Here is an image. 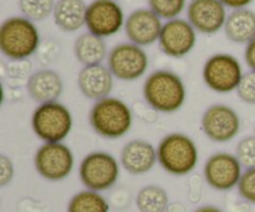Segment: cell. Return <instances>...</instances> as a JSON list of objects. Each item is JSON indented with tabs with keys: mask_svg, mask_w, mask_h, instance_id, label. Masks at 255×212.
I'll return each mask as SVG.
<instances>
[{
	"mask_svg": "<svg viewBox=\"0 0 255 212\" xmlns=\"http://www.w3.org/2000/svg\"><path fill=\"white\" fill-rule=\"evenodd\" d=\"M134 204L139 212H167L169 196L162 186L151 184L139 189Z\"/></svg>",
	"mask_w": 255,
	"mask_h": 212,
	"instance_id": "7402d4cb",
	"label": "cell"
},
{
	"mask_svg": "<svg viewBox=\"0 0 255 212\" xmlns=\"http://www.w3.org/2000/svg\"><path fill=\"white\" fill-rule=\"evenodd\" d=\"M41 45L39 29L22 15L10 16L0 25V51L9 61L29 60Z\"/></svg>",
	"mask_w": 255,
	"mask_h": 212,
	"instance_id": "3957f363",
	"label": "cell"
},
{
	"mask_svg": "<svg viewBox=\"0 0 255 212\" xmlns=\"http://www.w3.org/2000/svg\"><path fill=\"white\" fill-rule=\"evenodd\" d=\"M31 129L44 143H59L70 136L74 127L71 111L61 102L37 104L31 114Z\"/></svg>",
	"mask_w": 255,
	"mask_h": 212,
	"instance_id": "5b68a950",
	"label": "cell"
},
{
	"mask_svg": "<svg viewBox=\"0 0 255 212\" xmlns=\"http://www.w3.org/2000/svg\"><path fill=\"white\" fill-rule=\"evenodd\" d=\"M204 180L203 175L199 174H192L189 176L188 181V200L189 203L197 205L201 203L202 198H203V188H204Z\"/></svg>",
	"mask_w": 255,
	"mask_h": 212,
	"instance_id": "f546056e",
	"label": "cell"
},
{
	"mask_svg": "<svg viewBox=\"0 0 255 212\" xmlns=\"http://www.w3.org/2000/svg\"><path fill=\"white\" fill-rule=\"evenodd\" d=\"M223 31L233 44H249L255 37V11L249 7L232 10L227 16Z\"/></svg>",
	"mask_w": 255,
	"mask_h": 212,
	"instance_id": "ffe728a7",
	"label": "cell"
},
{
	"mask_svg": "<svg viewBox=\"0 0 255 212\" xmlns=\"http://www.w3.org/2000/svg\"><path fill=\"white\" fill-rule=\"evenodd\" d=\"M87 4L85 0H56L52 19L64 32H76L86 26Z\"/></svg>",
	"mask_w": 255,
	"mask_h": 212,
	"instance_id": "d6986e66",
	"label": "cell"
},
{
	"mask_svg": "<svg viewBox=\"0 0 255 212\" xmlns=\"http://www.w3.org/2000/svg\"><path fill=\"white\" fill-rule=\"evenodd\" d=\"M15 176V165L6 155H0V188H6Z\"/></svg>",
	"mask_w": 255,
	"mask_h": 212,
	"instance_id": "1f68e13d",
	"label": "cell"
},
{
	"mask_svg": "<svg viewBox=\"0 0 255 212\" xmlns=\"http://www.w3.org/2000/svg\"><path fill=\"white\" fill-rule=\"evenodd\" d=\"M201 128L204 136L214 143H229L239 136L242 119L233 107L216 103L204 111L201 119Z\"/></svg>",
	"mask_w": 255,
	"mask_h": 212,
	"instance_id": "30bf717a",
	"label": "cell"
},
{
	"mask_svg": "<svg viewBox=\"0 0 255 212\" xmlns=\"http://www.w3.org/2000/svg\"><path fill=\"white\" fill-rule=\"evenodd\" d=\"M197 45V30L187 19L176 17L163 22L158 39L159 50L172 59L191 54Z\"/></svg>",
	"mask_w": 255,
	"mask_h": 212,
	"instance_id": "4fadbf2b",
	"label": "cell"
},
{
	"mask_svg": "<svg viewBox=\"0 0 255 212\" xmlns=\"http://www.w3.org/2000/svg\"><path fill=\"white\" fill-rule=\"evenodd\" d=\"M148 7L162 20L176 19L187 9V0H147Z\"/></svg>",
	"mask_w": 255,
	"mask_h": 212,
	"instance_id": "d4e9b609",
	"label": "cell"
},
{
	"mask_svg": "<svg viewBox=\"0 0 255 212\" xmlns=\"http://www.w3.org/2000/svg\"><path fill=\"white\" fill-rule=\"evenodd\" d=\"M109 52L105 39L89 31L79 35L74 42V55L82 66L102 64Z\"/></svg>",
	"mask_w": 255,
	"mask_h": 212,
	"instance_id": "44dd1931",
	"label": "cell"
},
{
	"mask_svg": "<svg viewBox=\"0 0 255 212\" xmlns=\"http://www.w3.org/2000/svg\"><path fill=\"white\" fill-rule=\"evenodd\" d=\"M116 1H120V0H116Z\"/></svg>",
	"mask_w": 255,
	"mask_h": 212,
	"instance_id": "74e56055",
	"label": "cell"
},
{
	"mask_svg": "<svg viewBox=\"0 0 255 212\" xmlns=\"http://www.w3.org/2000/svg\"><path fill=\"white\" fill-rule=\"evenodd\" d=\"M158 164L173 176L189 175L197 168L199 149L189 136L179 132L169 133L157 145Z\"/></svg>",
	"mask_w": 255,
	"mask_h": 212,
	"instance_id": "277c9868",
	"label": "cell"
},
{
	"mask_svg": "<svg viewBox=\"0 0 255 212\" xmlns=\"http://www.w3.org/2000/svg\"><path fill=\"white\" fill-rule=\"evenodd\" d=\"M2 71L12 79H25L27 81L31 76L32 64L30 60H17V61H9V64L2 62Z\"/></svg>",
	"mask_w": 255,
	"mask_h": 212,
	"instance_id": "83f0119b",
	"label": "cell"
},
{
	"mask_svg": "<svg viewBox=\"0 0 255 212\" xmlns=\"http://www.w3.org/2000/svg\"><path fill=\"white\" fill-rule=\"evenodd\" d=\"M167 212H187V209L183 204L173 203V204H169L168 209H167Z\"/></svg>",
	"mask_w": 255,
	"mask_h": 212,
	"instance_id": "d590c367",
	"label": "cell"
},
{
	"mask_svg": "<svg viewBox=\"0 0 255 212\" xmlns=\"http://www.w3.org/2000/svg\"><path fill=\"white\" fill-rule=\"evenodd\" d=\"M243 169L236 154L217 151L204 163L203 178L207 185L213 190L231 191L238 186Z\"/></svg>",
	"mask_w": 255,
	"mask_h": 212,
	"instance_id": "8fae6325",
	"label": "cell"
},
{
	"mask_svg": "<svg viewBox=\"0 0 255 212\" xmlns=\"http://www.w3.org/2000/svg\"><path fill=\"white\" fill-rule=\"evenodd\" d=\"M115 77L105 65L84 66L77 73V88L85 98L97 102L111 96Z\"/></svg>",
	"mask_w": 255,
	"mask_h": 212,
	"instance_id": "e0dca14e",
	"label": "cell"
},
{
	"mask_svg": "<svg viewBox=\"0 0 255 212\" xmlns=\"http://www.w3.org/2000/svg\"><path fill=\"white\" fill-rule=\"evenodd\" d=\"M92 131L104 139H120L133 126V109L125 101L109 96L94 102L89 113Z\"/></svg>",
	"mask_w": 255,
	"mask_h": 212,
	"instance_id": "7a4b0ae2",
	"label": "cell"
},
{
	"mask_svg": "<svg viewBox=\"0 0 255 212\" xmlns=\"http://www.w3.org/2000/svg\"><path fill=\"white\" fill-rule=\"evenodd\" d=\"M186 10L187 20L203 35H214L223 30L228 16L221 0H189Z\"/></svg>",
	"mask_w": 255,
	"mask_h": 212,
	"instance_id": "5bb4252c",
	"label": "cell"
},
{
	"mask_svg": "<svg viewBox=\"0 0 255 212\" xmlns=\"http://www.w3.org/2000/svg\"><path fill=\"white\" fill-rule=\"evenodd\" d=\"M149 59L143 47L132 42H121L110 50L107 67L115 78L124 82L137 81L146 74Z\"/></svg>",
	"mask_w": 255,
	"mask_h": 212,
	"instance_id": "9c48e42d",
	"label": "cell"
},
{
	"mask_svg": "<svg viewBox=\"0 0 255 212\" xmlns=\"http://www.w3.org/2000/svg\"><path fill=\"white\" fill-rule=\"evenodd\" d=\"M244 61L251 71L255 72V37L249 44L246 45L244 49Z\"/></svg>",
	"mask_w": 255,
	"mask_h": 212,
	"instance_id": "d6a6232c",
	"label": "cell"
},
{
	"mask_svg": "<svg viewBox=\"0 0 255 212\" xmlns=\"http://www.w3.org/2000/svg\"><path fill=\"white\" fill-rule=\"evenodd\" d=\"M254 134H255V124H254Z\"/></svg>",
	"mask_w": 255,
	"mask_h": 212,
	"instance_id": "8d00e7d4",
	"label": "cell"
},
{
	"mask_svg": "<svg viewBox=\"0 0 255 212\" xmlns=\"http://www.w3.org/2000/svg\"><path fill=\"white\" fill-rule=\"evenodd\" d=\"M36 54L39 56V61L42 65H50L59 56L60 47L57 42L52 41V40H47V41L41 42Z\"/></svg>",
	"mask_w": 255,
	"mask_h": 212,
	"instance_id": "4dcf8cb0",
	"label": "cell"
},
{
	"mask_svg": "<svg viewBox=\"0 0 255 212\" xmlns=\"http://www.w3.org/2000/svg\"><path fill=\"white\" fill-rule=\"evenodd\" d=\"M226 7H229L232 10L237 9H244V7H248L254 0H221Z\"/></svg>",
	"mask_w": 255,
	"mask_h": 212,
	"instance_id": "836d02e7",
	"label": "cell"
},
{
	"mask_svg": "<svg viewBox=\"0 0 255 212\" xmlns=\"http://www.w3.org/2000/svg\"><path fill=\"white\" fill-rule=\"evenodd\" d=\"M237 96L243 103L255 106V72L249 71L244 73L238 88Z\"/></svg>",
	"mask_w": 255,
	"mask_h": 212,
	"instance_id": "f1b7e54d",
	"label": "cell"
},
{
	"mask_svg": "<svg viewBox=\"0 0 255 212\" xmlns=\"http://www.w3.org/2000/svg\"><path fill=\"white\" fill-rule=\"evenodd\" d=\"M244 76L241 61L226 52L212 55L202 69V78L211 91L219 94L236 92Z\"/></svg>",
	"mask_w": 255,
	"mask_h": 212,
	"instance_id": "52a82bcc",
	"label": "cell"
},
{
	"mask_svg": "<svg viewBox=\"0 0 255 212\" xmlns=\"http://www.w3.org/2000/svg\"><path fill=\"white\" fill-rule=\"evenodd\" d=\"M163 22L149 7L133 10L125 21V34L129 42L141 47L151 46L158 42Z\"/></svg>",
	"mask_w": 255,
	"mask_h": 212,
	"instance_id": "9a60e30c",
	"label": "cell"
},
{
	"mask_svg": "<svg viewBox=\"0 0 255 212\" xmlns=\"http://www.w3.org/2000/svg\"><path fill=\"white\" fill-rule=\"evenodd\" d=\"M120 163L131 175H144L158 163L157 148L144 139H132L122 146Z\"/></svg>",
	"mask_w": 255,
	"mask_h": 212,
	"instance_id": "2e32d148",
	"label": "cell"
},
{
	"mask_svg": "<svg viewBox=\"0 0 255 212\" xmlns=\"http://www.w3.org/2000/svg\"><path fill=\"white\" fill-rule=\"evenodd\" d=\"M26 92L37 104L56 102L64 92V81L55 70H37L27 78Z\"/></svg>",
	"mask_w": 255,
	"mask_h": 212,
	"instance_id": "ac0fdd59",
	"label": "cell"
},
{
	"mask_svg": "<svg viewBox=\"0 0 255 212\" xmlns=\"http://www.w3.org/2000/svg\"><path fill=\"white\" fill-rule=\"evenodd\" d=\"M125 12L116 0H92L87 5V31L106 39L119 34L125 26Z\"/></svg>",
	"mask_w": 255,
	"mask_h": 212,
	"instance_id": "7c38bea8",
	"label": "cell"
},
{
	"mask_svg": "<svg viewBox=\"0 0 255 212\" xmlns=\"http://www.w3.org/2000/svg\"><path fill=\"white\" fill-rule=\"evenodd\" d=\"M121 163L105 150H95L84 156L79 166V178L85 189L104 193L117 184Z\"/></svg>",
	"mask_w": 255,
	"mask_h": 212,
	"instance_id": "8992f818",
	"label": "cell"
},
{
	"mask_svg": "<svg viewBox=\"0 0 255 212\" xmlns=\"http://www.w3.org/2000/svg\"><path fill=\"white\" fill-rule=\"evenodd\" d=\"M193 212H224V211L214 205H203V206H199V208H197Z\"/></svg>",
	"mask_w": 255,
	"mask_h": 212,
	"instance_id": "e575fe53",
	"label": "cell"
},
{
	"mask_svg": "<svg viewBox=\"0 0 255 212\" xmlns=\"http://www.w3.org/2000/svg\"><path fill=\"white\" fill-rule=\"evenodd\" d=\"M110 201L101 193L85 189L70 199L66 212H110Z\"/></svg>",
	"mask_w": 255,
	"mask_h": 212,
	"instance_id": "603a6c76",
	"label": "cell"
},
{
	"mask_svg": "<svg viewBox=\"0 0 255 212\" xmlns=\"http://www.w3.org/2000/svg\"><path fill=\"white\" fill-rule=\"evenodd\" d=\"M34 166L45 180L62 181L71 175L75 168L74 151L64 141L44 143L35 151Z\"/></svg>",
	"mask_w": 255,
	"mask_h": 212,
	"instance_id": "ba28073f",
	"label": "cell"
},
{
	"mask_svg": "<svg viewBox=\"0 0 255 212\" xmlns=\"http://www.w3.org/2000/svg\"><path fill=\"white\" fill-rule=\"evenodd\" d=\"M237 190L247 204L255 205V168L244 169Z\"/></svg>",
	"mask_w": 255,
	"mask_h": 212,
	"instance_id": "4316f807",
	"label": "cell"
},
{
	"mask_svg": "<svg viewBox=\"0 0 255 212\" xmlns=\"http://www.w3.org/2000/svg\"><path fill=\"white\" fill-rule=\"evenodd\" d=\"M56 0H19V10L21 15L31 21H44L54 12Z\"/></svg>",
	"mask_w": 255,
	"mask_h": 212,
	"instance_id": "cb8c5ba5",
	"label": "cell"
},
{
	"mask_svg": "<svg viewBox=\"0 0 255 212\" xmlns=\"http://www.w3.org/2000/svg\"><path fill=\"white\" fill-rule=\"evenodd\" d=\"M143 101L158 113H176L184 106L187 87L182 77L171 70H156L142 87Z\"/></svg>",
	"mask_w": 255,
	"mask_h": 212,
	"instance_id": "6da1fadb",
	"label": "cell"
},
{
	"mask_svg": "<svg viewBox=\"0 0 255 212\" xmlns=\"http://www.w3.org/2000/svg\"><path fill=\"white\" fill-rule=\"evenodd\" d=\"M234 154L244 169L255 168V134L242 138L237 144Z\"/></svg>",
	"mask_w": 255,
	"mask_h": 212,
	"instance_id": "484cf974",
	"label": "cell"
}]
</instances>
